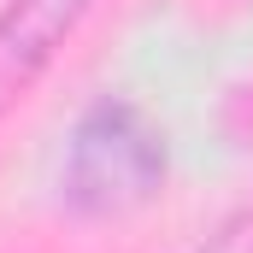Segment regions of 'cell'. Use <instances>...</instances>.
<instances>
[{
  "label": "cell",
  "instance_id": "6da1fadb",
  "mask_svg": "<svg viewBox=\"0 0 253 253\" xmlns=\"http://www.w3.org/2000/svg\"><path fill=\"white\" fill-rule=\"evenodd\" d=\"M165 183V135L129 100H100L83 112L65 147L59 194L77 218H118L147 206Z\"/></svg>",
  "mask_w": 253,
  "mask_h": 253
},
{
  "label": "cell",
  "instance_id": "7a4b0ae2",
  "mask_svg": "<svg viewBox=\"0 0 253 253\" xmlns=\"http://www.w3.org/2000/svg\"><path fill=\"white\" fill-rule=\"evenodd\" d=\"M94 0H12L0 12V100L18 94L42 65L65 47Z\"/></svg>",
  "mask_w": 253,
  "mask_h": 253
}]
</instances>
